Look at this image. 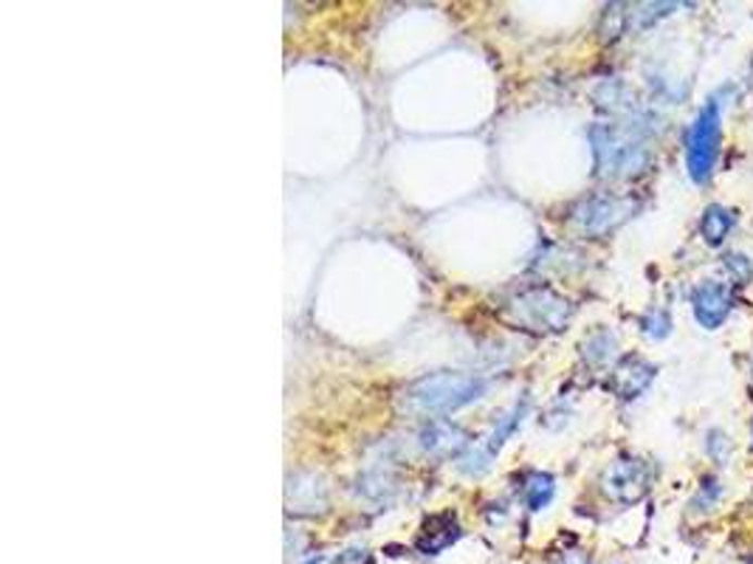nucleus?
<instances>
[{
	"label": "nucleus",
	"instance_id": "1",
	"mask_svg": "<svg viewBox=\"0 0 753 564\" xmlns=\"http://www.w3.org/2000/svg\"><path fill=\"white\" fill-rule=\"evenodd\" d=\"M590 145L601 178H635L652 164L649 127L643 118L599 122L590 127Z\"/></svg>",
	"mask_w": 753,
	"mask_h": 564
},
{
	"label": "nucleus",
	"instance_id": "2",
	"mask_svg": "<svg viewBox=\"0 0 753 564\" xmlns=\"http://www.w3.org/2000/svg\"><path fill=\"white\" fill-rule=\"evenodd\" d=\"M489 381L475 373H461V369H440L421 376L404 390V406L412 415L424 418H438V415H452L463 406L475 404L486 396Z\"/></svg>",
	"mask_w": 753,
	"mask_h": 564
},
{
	"label": "nucleus",
	"instance_id": "3",
	"mask_svg": "<svg viewBox=\"0 0 753 564\" xmlns=\"http://www.w3.org/2000/svg\"><path fill=\"white\" fill-rule=\"evenodd\" d=\"M719 141H723V105L717 97H712L700 108L698 118L686 133V167L694 184H705L712 178Z\"/></svg>",
	"mask_w": 753,
	"mask_h": 564
},
{
	"label": "nucleus",
	"instance_id": "4",
	"mask_svg": "<svg viewBox=\"0 0 753 564\" xmlns=\"http://www.w3.org/2000/svg\"><path fill=\"white\" fill-rule=\"evenodd\" d=\"M509 316L514 325L534 334H559L567 328L573 316V302L551 288H528L509 302Z\"/></svg>",
	"mask_w": 753,
	"mask_h": 564
},
{
	"label": "nucleus",
	"instance_id": "5",
	"mask_svg": "<svg viewBox=\"0 0 753 564\" xmlns=\"http://www.w3.org/2000/svg\"><path fill=\"white\" fill-rule=\"evenodd\" d=\"M652 482H655V468L649 466L643 458H635V454L615 458L601 474V491L613 502H622V505L641 502L649 494Z\"/></svg>",
	"mask_w": 753,
	"mask_h": 564
},
{
	"label": "nucleus",
	"instance_id": "6",
	"mask_svg": "<svg viewBox=\"0 0 753 564\" xmlns=\"http://www.w3.org/2000/svg\"><path fill=\"white\" fill-rule=\"evenodd\" d=\"M638 203L622 196H590L570 212V226L587 237H601L618 229L635 215Z\"/></svg>",
	"mask_w": 753,
	"mask_h": 564
},
{
	"label": "nucleus",
	"instance_id": "7",
	"mask_svg": "<svg viewBox=\"0 0 753 564\" xmlns=\"http://www.w3.org/2000/svg\"><path fill=\"white\" fill-rule=\"evenodd\" d=\"M528 406L530 401L528 398H523V401H516L514 406H511L505 415H502L500 421H497L494 433L489 435V438H482V443H477L475 449L468 454H463L461 460H457V468H461L463 474H468V477H480V474L489 472L491 460L497 458V452L502 449V443L511 438V435L523 426L525 415H528Z\"/></svg>",
	"mask_w": 753,
	"mask_h": 564
},
{
	"label": "nucleus",
	"instance_id": "8",
	"mask_svg": "<svg viewBox=\"0 0 753 564\" xmlns=\"http://www.w3.org/2000/svg\"><path fill=\"white\" fill-rule=\"evenodd\" d=\"M691 308H694V319L703 325L705 330H717L723 322L728 319L733 308V291L731 286L719 283V279H708L700 283L691 293Z\"/></svg>",
	"mask_w": 753,
	"mask_h": 564
},
{
	"label": "nucleus",
	"instance_id": "9",
	"mask_svg": "<svg viewBox=\"0 0 753 564\" xmlns=\"http://www.w3.org/2000/svg\"><path fill=\"white\" fill-rule=\"evenodd\" d=\"M655 364H649L641 355H624L610 376V390L622 401H632L649 390V384L655 381Z\"/></svg>",
	"mask_w": 753,
	"mask_h": 564
},
{
	"label": "nucleus",
	"instance_id": "10",
	"mask_svg": "<svg viewBox=\"0 0 753 564\" xmlns=\"http://www.w3.org/2000/svg\"><path fill=\"white\" fill-rule=\"evenodd\" d=\"M461 523L454 514H435L429 516L424 525H421V534L415 539V548L424 556H438L447 548H452L457 539H461Z\"/></svg>",
	"mask_w": 753,
	"mask_h": 564
},
{
	"label": "nucleus",
	"instance_id": "11",
	"mask_svg": "<svg viewBox=\"0 0 753 564\" xmlns=\"http://www.w3.org/2000/svg\"><path fill=\"white\" fill-rule=\"evenodd\" d=\"M463 447H466V433L461 426L447 424V421H432L421 433V449L429 454H438V458H449V454L461 452Z\"/></svg>",
	"mask_w": 753,
	"mask_h": 564
},
{
	"label": "nucleus",
	"instance_id": "12",
	"mask_svg": "<svg viewBox=\"0 0 753 564\" xmlns=\"http://www.w3.org/2000/svg\"><path fill=\"white\" fill-rule=\"evenodd\" d=\"M733 226H737V215H733V210L719 206V203L705 206L703 217H700V235H703L705 243L714 246V249L726 243V237L731 235Z\"/></svg>",
	"mask_w": 753,
	"mask_h": 564
},
{
	"label": "nucleus",
	"instance_id": "13",
	"mask_svg": "<svg viewBox=\"0 0 753 564\" xmlns=\"http://www.w3.org/2000/svg\"><path fill=\"white\" fill-rule=\"evenodd\" d=\"M553 494H556V480H553V474L548 472H530L528 477H525V486H523V497H525V505H528L530 511H542L551 505Z\"/></svg>",
	"mask_w": 753,
	"mask_h": 564
},
{
	"label": "nucleus",
	"instance_id": "14",
	"mask_svg": "<svg viewBox=\"0 0 753 564\" xmlns=\"http://www.w3.org/2000/svg\"><path fill=\"white\" fill-rule=\"evenodd\" d=\"M615 348H618V339H615L610 330H599V334H593L590 339L585 341L587 362H593V364L610 362V359H613V353H615Z\"/></svg>",
	"mask_w": 753,
	"mask_h": 564
},
{
	"label": "nucleus",
	"instance_id": "15",
	"mask_svg": "<svg viewBox=\"0 0 753 564\" xmlns=\"http://www.w3.org/2000/svg\"><path fill=\"white\" fill-rule=\"evenodd\" d=\"M302 497H308V509L325 505V486H316L314 477H311L308 486H302V477H293L291 486H288V500H291L293 505H300Z\"/></svg>",
	"mask_w": 753,
	"mask_h": 564
},
{
	"label": "nucleus",
	"instance_id": "16",
	"mask_svg": "<svg viewBox=\"0 0 753 564\" xmlns=\"http://www.w3.org/2000/svg\"><path fill=\"white\" fill-rule=\"evenodd\" d=\"M719 497H723V486H719V480L705 477V480L700 482V491L694 494V500H691V511H712L719 502Z\"/></svg>",
	"mask_w": 753,
	"mask_h": 564
},
{
	"label": "nucleus",
	"instance_id": "17",
	"mask_svg": "<svg viewBox=\"0 0 753 564\" xmlns=\"http://www.w3.org/2000/svg\"><path fill=\"white\" fill-rule=\"evenodd\" d=\"M705 452H708V458L714 463H726L728 454H731V443H728V438L719 429H712V433L705 435Z\"/></svg>",
	"mask_w": 753,
	"mask_h": 564
},
{
	"label": "nucleus",
	"instance_id": "18",
	"mask_svg": "<svg viewBox=\"0 0 753 564\" xmlns=\"http://www.w3.org/2000/svg\"><path fill=\"white\" fill-rule=\"evenodd\" d=\"M723 265H726V272L731 274V277L740 283V286H745L748 279L753 277V263L745 258V254H737V251H733V254H728L726 263Z\"/></svg>",
	"mask_w": 753,
	"mask_h": 564
},
{
	"label": "nucleus",
	"instance_id": "19",
	"mask_svg": "<svg viewBox=\"0 0 753 564\" xmlns=\"http://www.w3.org/2000/svg\"><path fill=\"white\" fill-rule=\"evenodd\" d=\"M641 325H643V334L652 336V339H666V336H669V330H672L669 316L663 314V311H652L649 316H643Z\"/></svg>",
	"mask_w": 753,
	"mask_h": 564
}]
</instances>
